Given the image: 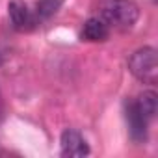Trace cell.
Instances as JSON below:
<instances>
[{
  "label": "cell",
  "mask_w": 158,
  "mask_h": 158,
  "mask_svg": "<svg viewBox=\"0 0 158 158\" xmlns=\"http://www.w3.org/2000/svg\"><path fill=\"white\" fill-rule=\"evenodd\" d=\"M125 115H127V123H128V130H130V138L138 143L147 139V125L149 119L141 114V110L138 108L136 101H127L125 104Z\"/></svg>",
  "instance_id": "4"
},
{
  "label": "cell",
  "mask_w": 158,
  "mask_h": 158,
  "mask_svg": "<svg viewBox=\"0 0 158 158\" xmlns=\"http://www.w3.org/2000/svg\"><path fill=\"white\" fill-rule=\"evenodd\" d=\"M130 73L143 84H156L158 80V65H156V50L152 47L138 48L128 58Z\"/></svg>",
  "instance_id": "2"
},
{
  "label": "cell",
  "mask_w": 158,
  "mask_h": 158,
  "mask_svg": "<svg viewBox=\"0 0 158 158\" xmlns=\"http://www.w3.org/2000/svg\"><path fill=\"white\" fill-rule=\"evenodd\" d=\"M97 17H101L110 30H130L138 17H139V8L132 0H101L97 8Z\"/></svg>",
  "instance_id": "1"
},
{
  "label": "cell",
  "mask_w": 158,
  "mask_h": 158,
  "mask_svg": "<svg viewBox=\"0 0 158 158\" xmlns=\"http://www.w3.org/2000/svg\"><path fill=\"white\" fill-rule=\"evenodd\" d=\"M80 37L89 43H102L110 37V28L101 17H91L84 23Z\"/></svg>",
  "instance_id": "6"
},
{
  "label": "cell",
  "mask_w": 158,
  "mask_h": 158,
  "mask_svg": "<svg viewBox=\"0 0 158 158\" xmlns=\"http://www.w3.org/2000/svg\"><path fill=\"white\" fill-rule=\"evenodd\" d=\"M60 147H61V156H69V158H78V156H88L89 154L88 141L84 139V136L80 132L73 130V128H67V130L61 132Z\"/></svg>",
  "instance_id": "3"
},
{
  "label": "cell",
  "mask_w": 158,
  "mask_h": 158,
  "mask_svg": "<svg viewBox=\"0 0 158 158\" xmlns=\"http://www.w3.org/2000/svg\"><path fill=\"white\" fill-rule=\"evenodd\" d=\"M136 104H138V108L141 110V114L151 121V119L154 117V114H156V108H158V95H156L152 89L143 91V93L136 99Z\"/></svg>",
  "instance_id": "7"
},
{
  "label": "cell",
  "mask_w": 158,
  "mask_h": 158,
  "mask_svg": "<svg viewBox=\"0 0 158 158\" xmlns=\"http://www.w3.org/2000/svg\"><path fill=\"white\" fill-rule=\"evenodd\" d=\"M8 13H10V21L11 26L17 32H30L37 26V21L34 17V11L28 10V6L23 0H11L8 6Z\"/></svg>",
  "instance_id": "5"
},
{
  "label": "cell",
  "mask_w": 158,
  "mask_h": 158,
  "mask_svg": "<svg viewBox=\"0 0 158 158\" xmlns=\"http://www.w3.org/2000/svg\"><path fill=\"white\" fill-rule=\"evenodd\" d=\"M61 4H63V0H37L35 10H34V17L37 21V24L47 21V19H50L60 10Z\"/></svg>",
  "instance_id": "8"
}]
</instances>
